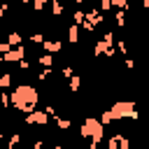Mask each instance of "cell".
Masks as SVG:
<instances>
[{"instance_id": "cell-1", "label": "cell", "mask_w": 149, "mask_h": 149, "mask_svg": "<svg viewBox=\"0 0 149 149\" xmlns=\"http://www.w3.org/2000/svg\"><path fill=\"white\" fill-rule=\"evenodd\" d=\"M47 49L49 51H58L61 49V42H47Z\"/></svg>"}, {"instance_id": "cell-2", "label": "cell", "mask_w": 149, "mask_h": 149, "mask_svg": "<svg viewBox=\"0 0 149 149\" xmlns=\"http://www.w3.org/2000/svg\"><path fill=\"white\" fill-rule=\"evenodd\" d=\"M74 2H84V0H74Z\"/></svg>"}]
</instances>
